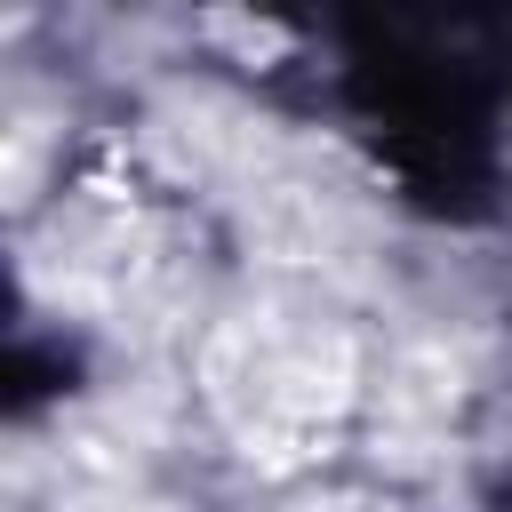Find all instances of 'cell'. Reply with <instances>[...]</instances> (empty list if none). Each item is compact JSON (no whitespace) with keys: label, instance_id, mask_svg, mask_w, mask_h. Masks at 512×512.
Returning a JSON list of instances; mask_svg holds the SVG:
<instances>
[{"label":"cell","instance_id":"6da1fadb","mask_svg":"<svg viewBox=\"0 0 512 512\" xmlns=\"http://www.w3.org/2000/svg\"><path fill=\"white\" fill-rule=\"evenodd\" d=\"M208 400L248 440V456L296 464L360 392V360L344 328L320 320H232L208 336Z\"/></svg>","mask_w":512,"mask_h":512},{"label":"cell","instance_id":"7a4b0ae2","mask_svg":"<svg viewBox=\"0 0 512 512\" xmlns=\"http://www.w3.org/2000/svg\"><path fill=\"white\" fill-rule=\"evenodd\" d=\"M64 512H168V504H64Z\"/></svg>","mask_w":512,"mask_h":512}]
</instances>
